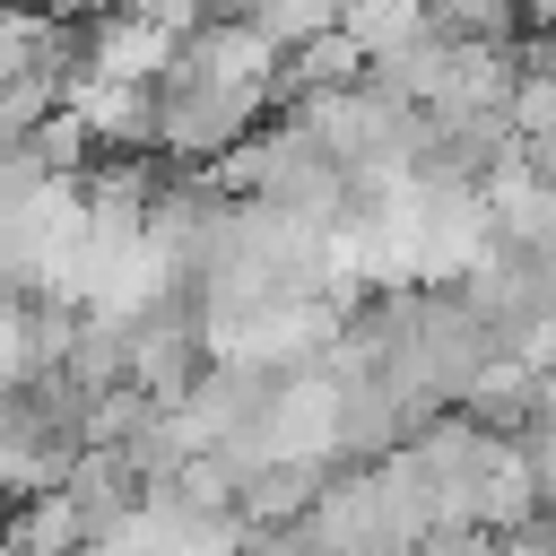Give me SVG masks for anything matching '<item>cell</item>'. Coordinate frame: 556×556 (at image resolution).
Wrapping results in <instances>:
<instances>
[{
    "label": "cell",
    "instance_id": "1",
    "mask_svg": "<svg viewBox=\"0 0 556 556\" xmlns=\"http://www.w3.org/2000/svg\"><path fill=\"white\" fill-rule=\"evenodd\" d=\"M513 130H521V148H547V139H556V61H521Z\"/></svg>",
    "mask_w": 556,
    "mask_h": 556
},
{
    "label": "cell",
    "instance_id": "2",
    "mask_svg": "<svg viewBox=\"0 0 556 556\" xmlns=\"http://www.w3.org/2000/svg\"><path fill=\"white\" fill-rule=\"evenodd\" d=\"M417 556H504V539H486V530H434Z\"/></svg>",
    "mask_w": 556,
    "mask_h": 556
},
{
    "label": "cell",
    "instance_id": "3",
    "mask_svg": "<svg viewBox=\"0 0 556 556\" xmlns=\"http://www.w3.org/2000/svg\"><path fill=\"white\" fill-rule=\"evenodd\" d=\"M0 504H9V495H0ZM0 530H9V521H0Z\"/></svg>",
    "mask_w": 556,
    "mask_h": 556
}]
</instances>
